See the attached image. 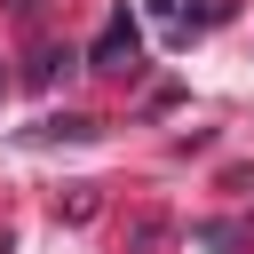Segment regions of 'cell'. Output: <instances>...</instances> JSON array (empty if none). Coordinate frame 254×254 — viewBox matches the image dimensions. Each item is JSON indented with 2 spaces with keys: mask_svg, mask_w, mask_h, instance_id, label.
<instances>
[{
  "mask_svg": "<svg viewBox=\"0 0 254 254\" xmlns=\"http://www.w3.org/2000/svg\"><path fill=\"white\" fill-rule=\"evenodd\" d=\"M95 135V119H40L32 127V143H87Z\"/></svg>",
  "mask_w": 254,
  "mask_h": 254,
  "instance_id": "cell-2",
  "label": "cell"
},
{
  "mask_svg": "<svg viewBox=\"0 0 254 254\" xmlns=\"http://www.w3.org/2000/svg\"><path fill=\"white\" fill-rule=\"evenodd\" d=\"M0 87H8V71H0Z\"/></svg>",
  "mask_w": 254,
  "mask_h": 254,
  "instance_id": "cell-4",
  "label": "cell"
},
{
  "mask_svg": "<svg viewBox=\"0 0 254 254\" xmlns=\"http://www.w3.org/2000/svg\"><path fill=\"white\" fill-rule=\"evenodd\" d=\"M71 64H79V56H71V48H40V56H32V71H24V79H32V87H48V79H56V71H71Z\"/></svg>",
  "mask_w": 254,
  "mask_h": 254,
  "instance_id": "cell-3",
  "label": "cell"
},
{
  "mask_svg": "<svg viewBox=\"0 0 254 254\" xmlns=\"http://www.w3.org/2000/svg\"><path fill=\"white\" fill-rule=\"evenodd\" d=\"M87 71H111V79H135V71H143V32H135L127 8H119V16L103 24V40L87 48Z\"/></svg>",
  "mask_w": 254,
  "mask_h": 254,
  "instance_id": "cell-1",
  "label": "cell"
}]
</instances>
